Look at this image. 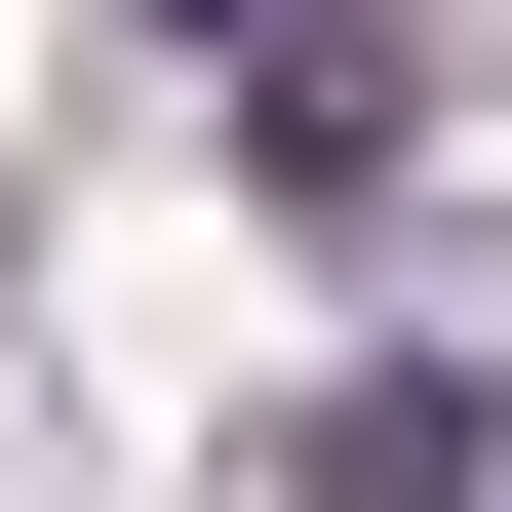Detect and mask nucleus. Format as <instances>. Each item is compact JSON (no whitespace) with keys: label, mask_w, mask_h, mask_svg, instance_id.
Returning <instances> with one entry per match:
<instances>
[{"label":"nucleus","mask_w":512,"mask_h":512,"mask_svg":"<svg viewBox=\"0 0 512 512\" xmlns=\"http://www.w3.org/2000/svg\"><path fill=\"white\" fill-rule=\"evenodd\" d=\"M197 40H276V0H197Z\"/></svg>","instance_id":"nucleus-2"},{"label":"nucleus","mask_w":512,"mask_h":512,"mask_svg":"<svg viewBox=\"0 0 512 512\" xmlns=\"http://www.w3.org/2000/svg\"><path fill=\"white\" fill-rule=\"evenodd\" d=\"M276 473H316V512H473V394H316Z\"/></svg>","instance_id":"nucleus-1"}]
</instances>
